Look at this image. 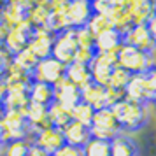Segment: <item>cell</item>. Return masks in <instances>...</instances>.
<instances>
[{
  "label": "cell",
  "instance_id": "6da1fadb",
  "mask_svg": "<svg viewBox=\"0 0 156 156\" xmlns=\"http://www.w3.org/2000/svg\"><path fill=\"white\" fill-rule=\"evenodd\" d=\"M114 118L119 125L121 132H139L142 126H146V123L149 119V112H147V104H140V102H133L128 98H121L118 100L112 107Z\"/></svg>",
  "mask_w": 156,
  "mask_h": 156
},
{
  "label": "cell",
  "instance_id": "7a4b0ae2",
  "mask_svg": "<svg viewBox=\"0 0 156 156\" xmlns=\"http://www.w3.org/2000/svg\"><path fill=\"white\" fill-rule=\"evenodd\" d=\"M118 67L125 69L130 74H146V72L153 67L154 63V56L153 53H146V51L135 49L128 44H123L118 51Z\"/></svg>",
  "mask_w": 156,
  "mask_h": 156
},
{
  "label": "cell",
  "instance_id": "3957f363",
  "mask_svg": "<svg viewBox=\"0 0 156 156\" xmlns=\"http://www.w3.org/2000/svg\"><path fill=\"white\" fill-rule=\"evenodd\" d=\"M32 135H34V132L23 114L5 111V116L0 123V139L4 144L12 140H25V139L30 140Z\"/></svg>",
  "mask_w": 156,
  "mask_h": 156
},
{
  "label": "cell",
  "instance_id": "277c9868",
  "mask_svg": "<svg viewBox=\"0 0 156 156\" xmlns=\"http://www.w3.org/2000/svg\"><path fill=\"white\" fill-rule=\"evenodd\" d=\"M90 132H91V137L102 139V140H112L114 137L123 133L111 107H102L98 111H95L91 125H90Z\"/></svg>",
  "mask_w": 156,
  "mask_h": 156
},
{
  "label": "cell",
  "instance_id": "5b68a950",
  "mask_svg": "<svg viewBox=\"0 0 156 156\" xmlns=\"http://www.w3.org/2000/svg\"><path fill=\"white\" fill-rule=\"evenodd\" d=\"M76 49H77V42H76V35H74V28H69L55 35L51 56L56 58L63 65H69L74 62Z\"/></svg>",
  "mask_w": 156,
  "mask_h": 156
},
{
  "label": "cell",
  "instance_id": "8992f818",
  "mask_svg": "<svg viewBox=\"0 0 156 156\" xmlns=\"http://www.w3.org/2000/svg\"><path fill=\"white\" fill-rule=\"evenodd\" d=\"M65 67L67 65H63L53 56L42 58L37 62L35 69L32 70V79L48 83V84H56L62 77H65Z\"/></svg>",
  "mask_w": 156,
  "mask_h": 156
},
{
  "label": "cell",
  "instance_id": "52a82bcc",
  "mask_svg": "<svg viewBox=\"0 0 156 156\" xmlns=\"http://www.w3.org/2000/svg\"><path fill=\"white\" fill-rule=\"evenodd\" d=\"M116 62H118V51H114V53H97L95 58L91 60V63L88 65L93 83L107 86L111 72L116 67Z\"/></svg>",
  "mask_w": 156,
  "mask_h": 156
},
{
  "label": "cell",
  "instance_id": "ba28073f",
  "mask_svg": "<svg viewBox=\"0 0 156 156\" xmlns=\"http://www.w3.org/2000/svg\"><path fill=\"white\" fill-rule=\"evenodd\" d=\"M32 34H34V27L28 23V20H25L23 23L16 25L12 28H9L7 35L4 39V49L7 51L11 56H14L16 53L23 51L28 46Z\"/></svg>",
  "mask_w": 156,
  "mask_h": 156
},
{
  "label": "cell",
  "instance_id": "9c48e42d",
  "mask_svg": "<svg viewBox=\"0 0 156 156\" xmlns=\"http://www.w3.org/2000/svg\"><path fill=\"white\" fill-rule=\"evenodd\" d=\"M30 142L41 147L42 151H46L48 154H55L58 149H62L65 146V140H63V133L60 128H55V126H48V128H42L35 133L32 135Z\"/></svg>",
  "mask_w": 156,
  "mask_h": 156
},
{
  "label": "cell",
  "instance_id": "30bf717a",
  "mask_svg": "<svg viewBox=\"0 0 156 156\" xmlns=\"http://www.w3.org/2000/svg\"><path fill=\"white\" fill-rule=\"evenodd\" d=\"M53 41H55V34L48 28H34V34L30 37L28 48L37 60L51 56V49H53Z\"/></svg>",
  "mask_w": 156,
  "mask_h": 156
},
{
  "label": "cell",
  "instance_id": "8fae6325",
  "mask_svg": "<svg viewBox=\"0 0 156 156\" xmlns=\"http://www.w3.org/2000/svg\"><path fill=\"white\" fill-rule=\"evenodd\" d=\"M123 93H125V98L133 100V102H140V104H151L153 102V95L149 91L144 74H132Z\"/></svg>",
  "mask_w": 156,
  "mask_h": 156
},
{
  "label": "cell",
  "instance_id": "7c38bea8",
  "mask_svg": "<svg viewBox=\"0 0 156 156\" xmlns=\"http://www.w3.org/2000/svg\"><path fill=\"white\" fill-rule=\"evenodd\" d=\"M123 44H128V46H132L135 49L146 51V53H153L156 49V44L153 42L146 25H133L123 35Z\"/></svg>",
  "mask_w": 156,
  "mask_h": 156
},
{
  "label": "cell",
  "instance_id": "4fadbf2b",
  "mask_svg": "<svg viewBox=\"0 0 156 156\" xmlns=\"http://www.w3.org/2000/svg\"><path fill=\"white\" fill-rule=\"evenodd\" d=\"M93 14V7L90 0H70L67 4V18L70 23V28L86 27Z\"/></svg>",
  "mask_w": 156,
  "mask_h": 156
},
{
  "label": "cell",
  "instance_id": "5bb4252c",
  "mask_svg": "<svg viewBox=\"0 0 156 156\" xmlns=\"http://www.w3.org/2000/svg\"><path fill=\"white\" fill-rule=\"evenodd\" d=\"M53 88H55V102L63 105L65 109L70 111L77 102H81V90L65 77H62L56 84H53Z\"/></svg>",
  "mask_w": 156,
  "mask_h": 156
},
{
  "label": "cell",
  "instance_id": "9a60e30c",
  "mask_svg": "<svg viewBox=\"0 0 156 156\" xmlns=\"http://www.w3.org/2000/svg\"><path fill=\"white\" fill-rule=\"evenodd\" d=\"M62 133H63L65 144L74 146V147H81V149L84 147L86 142L91 139L90 126H86L83 123H77V121H72V119L62 128Z\"/></svg>",
  "mask_w": 156,
  "mask_h": 156
},
{
  "label": "cell",
  "instance_id": "2e32d148",
  "mask_svg": "<svg viewBox=\"0 0 156 156\" xmlns=\"http://www.w3.org/2000/svg\"><path fill=\"white\" fill-rule=\"evenodd\" d=\"M2 79H4L7 90H28L30 84H32V81H34L30 72L23 70L21 67H18L12 62L7 67L5 74L2 76Z\"/></svg>",
  "mask_w": 156,
  "mask_h": 156
},
{
  "label": "cell",
  "instance_id": "e0dca14e",
  "mask_svg": "<svg viewBox=\"0 0 156 156\" xmlns=\"http://www.w3.org/2000/svg\"><path fill=\"white\" fill-rule=\"evenodd\" d=\"M2 105L9 112H20L25 116V112L30 105L28 90H7L5 97L2 100Z\"/></svg>",
  "mask_w": 156,
  "mask_h": 156
},
{
  "label": "cell",
  "instance_id": "ac0fdd59",
  "mask_svg": "<svg viewBox=\"0 0 156 156\" xmlns=\"http://www.w3.org/2000/svg\"><path fill=\"white\" fill-rule=\"evenodd\" d=\"M123 46V35L114 28L105 30L104 34L95 37V51L97 53H114Z\"/></svg>",
  "mask_w": 156,
  "mask_h": 156
},
{
  "label": "cell",
  "instance_id": "d6986e66",
  "mask_svg": "<svg viewBox=\"0 0 156 156\" xmlns=\"http://www.w3.org/2000/svg\"><path fill=\"white\" fill-rule=\"evenodd\" d=\"M28 98L34 104L49 107L55 102V88H53V84H48V83L32 81V84L28 88Z\"/></svg>",
  "mask_w": 156,
  "mask_h": 156
},
{
  "label": "cell",
  "instance_id": "ffe728a7",
  "mask_svg": "<svg viewBox=\"0 0 156 156\" xmlns=\"http://www.w3.org/2000/svg\"><path fill=\"white\" fill-rule=\"evenodd\" d=\"M65 79L70 81L72 84L83 90L84 86H88L91 81V74H90V67L83 63H77V62H72L65 67Z\"/></svg>",
  "mask_w": 156,
  "mask_h": 156
},
{
  "label": "cell",
  "instance_id": "44dd1931",
  "mask_svg": "<svg viewBox=\"0 0 156 156\" xmlns=\"http://www.w3.org/2000/svg\"><path fill=\"white\" fill-rule=\"evenodd\" d=\"M25 118H27V121H28V125H30V128H32L34 133L39 132V130H42V128L51 126L49 118H48V107L41 105V104L30 102L28 109H27V112H25Z\"/></svg>",
  "mask_w": 156,
  "mask_h": 156
},
{
  "label": "cell",
  "instance_id": "7402d4cb",
  "mask_svg": "<svg viewBox=\"0 0 156 156\" xmlns=\"http://www.w3.org/2000/svg\"><path fill=\"white\" fill-rule=\"evenodd\" d=\"M81 100L91 105L95 111H98L102 107H107L105 102V86L97 84V83H90L88 86H84L81 90Z\"/></svg>",
  "mask_w": 156,
  "mask_h": 156
},
{
  "label": "cell",
  "instance_id": "603a6c76",
  "mask_svg": "<svg viewBox=\"0 0 156 156\" xmlns=\"http://www.w3.org/2000/svg\"><path fill=\"white\" fill-rule=\"evenodd\" d=\"M139 146L137 142L128 137L126 133H119L111 140V156H139Z\"/></svg>",
  "mask_w": 156,
  "mask_h": 156
},
{
  "label": "cell",
  "instance_id": "cb8c5ba5",
  "mask_svg": "<svg viewBox=\"0 0 156 156\" xmlns=\"http://www.w3.org/2000/svg\"><path fill=\"white\" fill-rule=\"evenodd\" d=\"M107 18L111 21V27L116 32H119L121 35H125L128 30L133 27L128 7H111V11L107 12Z\"/></svg>",
  "mask_w": 156,
  "mask_h": 156
},
{
  "label": "cell",
  "instance_id": "d4e9b609",
  "mask_svg": "<svg viewBox=\"0 0 156 156\" xmlns=\"http://www.w3.org/2000/svg\"><path fill=\"white\" fill-rule=\"evenodd\" d=\"M49 9H51V14H49V21H48L46 28L51 30L55 35L63 32V30L70 28V23H69V18H67V5L53 4V5H49Z\"/></svg>",
  "mask_w": 156,
  "mask_h": 156
},
{
  "label": "cell",
  "instance_id": "484cf974",
  "mask_svg": "<svg viewBox=\"0 0 156 156\" xmlns=\"http://www.w3.org/2000/svg\"><path fill=\"white\" fill-rule=\"evenodd\" d=\"M2 23L7 27V28H12L16 25H20L27 20V11L18 5H12V4H5L2 5Z\"/></svg>",
  "mask_w": 156,
  "mask_h": 156
},
{
  "label": "cell",
  "instance_id": "4316f807",
  "mask_svg": "<svg viewBox=\"0 0 156 156\" xmlns=\"http://www.w3.org/2000/svg\"><path fill=\"white\" fill-rule=\"evenodd\" d=\"M51 9L48 5H37L34 4L32 7L27 11V20L34 28H46L48 21H49Z\"/></svg>",
  "mask_w": 156,
  "mask_h": 156
},
{
  "label": "cell",
  "instance_id": "83f0119b",
  "mask_svg": "<svg viewBox=\"0 0 156 156\" xmlns=\"http://www.w3.org/2000/svg\"><path fill=\"white\" fill-rule=\"evenodd\" d=\"M48 118H49V125L55 128H62L72 119L70 118V111L65 109L63 105H60L58 102H53L49 107H48Z\"/></svg>",
  "mask_w": 156,
  "mask_h": 156
},
{
  "label": "cell",
  "instance_id": "f1b7e54d",
  "mask_svg": "<svg viewBox=\"0 0 156 156\" xmlns=\"http://www.w3.org/2000/svg\"><path fill=\"white\" fill-rule=\"evenodd\" d=\"M83 156H111V140L91 137L83 147Z\"/></svg>",
  "mask_w": 156,
  "mask_h": 156
},
{
  "label": "cell",
  "instance_id": "f546056e",
  "mask_svg": "<svg viewBox=\"0 0 156 156\" xmlns=\"http://www.w3.org/2000/svg\"><path fill=\"white\" fill-rule=\"evenodd\" d=\"M93 114H95V109L91 105L84 104L83 100L77 102L76 105L70 109V118L72 121H77V123H83L86 126L91 125V119H93Z\"/></svg>",
  "mask_w": 156,
  "mask_h": 156
},
{
  "label": "cell",
  "instance_id": "4dcf8cb0",
  "mask_svg": "<svg viewBox=\"0 0 156 156\" xmlns=\"http://www.w3.org/2000/svg\"><path fill=\"white\" fill-rule=\"evenodd\" d=\"M30 146L32 142L30 140H12V142H5L4 147H2V154L0 156H28Z\"/></svg>",
  "mask_w": 156,
  "mask_h": 156
},
{
  "label": "cell",
  "instance_id": "1f68e13d",
  "mask_svg": "<svg viewBox=\"0 0 156 156\" xmlns=\"http://www.w3.org/2000/svg\"><path fill=\"white\" fill-rule=\"evenodd\" d=\"M37 62H39V60H37L35 55H34V53L28 49V48H25L23 51L16 53L14 56H12V63H16L18 67H21L23 70L30 72V74H32V70L35 69Z\"/></svg>",
  "mask_w": 156,
  "mask_h": 156
},
{
  "label": "cell",
  "instance_id": "d6a6232c",
  "mask_svg": "<svg viewBox=\"0 0 156 156\" xmlns=\"http://www.w3.org/2000/svg\"><path fill=\"white\" fill-rule=\"evenodd\" d=\"M86 27H88V30H90L95 37L100 35V34H104L105 30L112 28L107 14H98V12H93L91 18H90V21L86 23Z\"/></svg>",
  "mask_w": 156,
  "mask_h": 156
},
{
  "label": "cell",
  "instance_id": "836d02e7",
  "mask_svg": "<svg viewBox=\"0 0 156 156\" xmlns=\"http://www.w3.org/2000/svg\"><path fill=\"white\" fill-rule=\"evenodd\" d=\"M130 72H126L125 69H121V67H114L112 72H111V77H109V83H107V86L109 88H114V90H119V91H123L125 90V86L128 84V81H130Z\"/></svg>",
  "mask_w": 156,
  "mask_h": 156
},
{
  "label": "cell",
  "instance_id": "e575fe53",
  "mask_svg": "<svg viewBox=\"0 0 156 156\" xmlns=\"http://www.w3.org/2000/svg\"><path fill=\"white\" fill-rule=\"evenodd\" d=\"M74 35H76L77 48H95V35L88 30V27L74 28Z\"/></svg>",
  "mask_w": 156,
  "mask_h": 156
},
{
  "label": "cell",
  "instance_id": "d590c367",
  "mask_svg": "<svg viewBox=\"0 0 156 156\" xmlns=\"http://www.w3.org/2000/svg\"><path fill=\"white\" fill-rule=\"evenodd\" d=\"M95 55H97L95 48H77L76 55H74V62L83 63V65H90L91 60L95 58Z\"/></svg>",
  "mask_w": 156,
  "mask_h": 156
},
{
  "label": "cell",
  "instance_id": "8d00e7d4",
  "mask_svg": "<svg viewBox=\"0 0 156 156\" xmlns=\"http://www.w3.org/2000/svg\"><path fill=\"white\" fill-rule=\"evenodd\" d=\"M144 76H146V83H147L149 91H151L153 98H154V97H156V65H153V67H151Z\"/></svg>",
  "mask_w": 156,
  "mask_h": 156
},
{
  "label": "cell",
  "instance_id": "74e56055",
  "mask_svg": "<svg viewBox=\"0 0 156 156\" xmlns=\"http://www.w3.org/2000/svg\"><path fill=\"white\" fill-rule=\"evenodd\" d=\"M53 156H83V149L81 147H74V146H69L65 144L62 149H58Z\"/></svg>",
  "mask_w": 156,
  "mask_h": 156
},
{
  "label": "cell",
  "instance_id": "f35d334b",
  "mask_svg": "<svg viewBox=\"0 0 156 156\" xmlns=\"http://www.w3.org/2000/svg\"><path fill=\"white\" fill-rule=\"evenodd\" d=\"M93 12H98V14H107L111 11V2L109 0H97V2H91Z\"/></svg>",
  "mask_w": 156,
  "mask_h": 156
},
{
  "label": "cell",
  "instance_id": "ab89813d",
  "mask_svg": "<svg viewBox=\"0 0 156 156\" xmlns=\"http://www.w3.org/2000/svg\"><path fill=\"white\" fill-rule=\"evenodd\" d=\"M11 62H12V56L5 49H0V77L5 74V70H7V67L11 65Z\"/></svg>",
  "mask_w": 156,
  "mask_h": 156
},
{
  "label": "cell",
  "instance_id": "60d3db41",
  "mask_svg": "<svg viewBox=\"0 0 156 156\" xmlns=\"http://www.w3.org/2000/svg\"><path fill=\"white\" fill-rule=\"evenodd\" d=\"M146 27H147V30H149V35L153 39V42L156 44V12L149 18V21L146 23Z\"/></svg>",
  "mask_w": 156,
  "mask_h": 156
},
{
  "label": "cell",
  "instance_id": "b9f144b4",
  "mask_svg": "<svg viewBox=\"0 0 156 156\" xmlns=\"http://www.w3.org/2000/svg\"><path fill=\"white\" fill-rule=\"evenodd\" d=\"M5 4H12V5H18V7L28 11L32 5H34V0H4Z\"/></svg>",
  "mask_w": 156,
  "mask_h": 156
},
{
  "label": "cell",
  "instance_id": "7bdbcfd3",
  "mask_svg": "<svg viewBox=\"0 0 156 156\" xmlns=\"http://www.w3.org/2000/svg\"><path fill=\"white\" fill-rule=\"evenodd\" d=\"M28 156H51V154H48L46 151H42L41 147H37V146H30V151H28Z\"/></svg>",
  "mask_w": 156,
  "mask_h": 156
},
{
  "label": "cell",
  "instance_id": "ee69618b",
  "mask_svg": "<svg viewBox=\"0 0 156 156\" xmlns=\"http://www.w3.org/2000/svg\"><path fill=\"white\" fill-rule=\"evenodd\" d=\"M112 7H126L128 0H109Z\"/></svg>",
  "mask_w": 156,
  "mask_h": 156
},
{
  "label": "cell",
  "instance_id": "f6af8a7d",
  "mask_svg": "<svg viewBox=\"0 0 156 156\" xmlns=\"http://www.w3.org/2000/svg\"><path fill=\"white\" fill-rule=\"evenodd\" d=\"M5 93H7V88H5L4 79L0 77V104H2V100H4V97H5Z\"/></svg>",
  "mask_w": 156,
  "mask_h": 156
},
{
  "label": "cell",
  "instance_id": "bcb514c9",
  "mask_svg": "<svg viewBox=\"0 0 156 156\" xmlns=\"http://www.w3.org/2000/svg\"><path fill=\"white\" fill-rule=\"evenodd\" d=\"M144 2H151V0H128L126 7H133V5H139V4H144Z\"/></svg>",
  "mask_w": 156,
  "mask_h": 156
},
{
  "label": "cell",
  "instance_id": "7dc6e473",
  "mask_svg": "<svg viewBox=\"0 0 156 156\" xmlns=\"http://www.w3.org/2000/svg\"><path fill=\"white\" fill-rule=\"evenodd\" d=\"M51 2L53 0H34V4H37V5H48V7L51 5Z\"/></svg>",
  "mask_w": 156,
  "mask_h": 156
},
{
  "label": "cell",
  "instance_id": "c3c4849f",
  "mask_svg": "<svg viewBox=\"0 0 156 156\" xmlns=\"http://www.w3.org/2000/svg\"><path fill=\"white\" fill-rule=\"evenodd\" d=\"M69 2H70V0H53V2H51V5H53V4H60V5H67Z\"/></svg>",
  "mask_w": 156,
  "mask_h": 156
},
{
  "label": "cell",
  "instance_id": "681fc988",
  "mask_svg": "<svg viewBox=\"0 0 156 156\" xmlns=\"http://www.w3.org/2000/svg\"><path fill=\"white\" fill-rule=\"evenodd\" d=\"M4 116H5V109H4L2 104H0V123H2V119H4Z\"/></svg>",
  "mask_w": 156,
  "mask_h": 156
},
{
  "label": "cell",
  "instance_id": "f907efd6",
  "mask_svg": "<svg viewBox=\"0 0 156 156\" xmlns=\"http://www.w3.org/2000/svg\"><path fill=\"white\" fill-rule=\"evenodd\" d=\"M2 147H4V142H2V139H0V154H2Z\"/></svg>",
  "mask_w": 156,
  "mask_h": 156
},
{
  "label": "cell",
  "instance_id": "816d5d0a",
  "mask_svg": "<svg viewBox=\"0 0 156 156\" xmlns=\"http://www.w3.org/2000/svg\"><path fill=\"white\" fill-rule=\"evenodd\" d=\"M0 49H4V42L2 41H0Z\"/></svg>",
  "mask_w": 156,
  "mask_h": 156
},
{
  "label": "cell",
  "instance_id": "f5cc1de1",
  "mask_svg": "<svg viewBox=\"0 0 156 156\" xmlns=\"http://www.w3.org/2000/svg\"><path fill=\"white\" fill-rule=\"evenodd\" d=\"M151 104H154V107H156V97L153 98V102H151Z\"/></svg>",
  "mask_w": 156,
  "mask_h": 156
},
{
  "label": "cell",
  "instance_id": "db71d44e",
  "mask_svg": "<svg viewBox=\"0 0 156 156\" xmlns=\"http://www.w3.org/2000/svg\"><path fill=\"white\" fill-rule=\"evenodd\" d=\"M153 5H154V11H156V0H153Z\"/></svg>",
  "mask_w": 156,
  "mask_h": 156
},
{
  "label": "cell",
  "instance_id": "11a10c76",
  "mask_svg": "<svg viewBox=\"0 0 156 156\" xmlns=\"http://www.w3.org/2000/svg\"><path fill=\"white\" fill-rule=\"evenodd\" d=\"M90 2H97V0H90Z\"/></svg>",
  "mask_w": 156,
  "mask_h": 156
}]
</instances>
